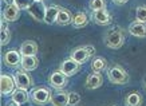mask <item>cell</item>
<instances>
[{
    "mask_svg": "<svg viewBox=\"0 0 146 106\" xmlns=\"http://www.w3.org/2000/svg\"><path fill=\"white\" fill-rule=\"evenodd\" d=\"M103 42L109 49H121L125 43V31L121 27H113L106 31V34L103 36Z\"/></svg>",
    "mask_w": 146,
    "mask_h": 106,
    "instance_id": "obj_1",
    "label": "cell"
},
{
    "mask_svg": "<svg viewBox=\"0 0 146 106\" xmlns=\"http://www.w3.org/2000/svg\"><path fill=\"white\" fill-rule=\"evenodd\" d=\"M107 78L114 85H125L129 82L127 71L118 65H113V66L107 67Z\"/></svg>",
    "mask_w": 146,
    "mask_h": 106,
    "instance_id": "obj_2",
    "label": "cell"
},
{
    "mask_svg": "<svg viewBox=\"0 0 146 106\" xmlns=\"http://www.w3.org/2000/svg\"><path fill=\"white\" fill-rule=\"evenodd\" d=\"M95 55V47L94 46H83V47H76L71 51L70 54V58H72L74 61L79 63H84L87 59H90L91 57Z\"/></svg>",
    "mask_w": 146,
    "mask_h": 106,
    "instance_id": "obj_3",
    "label": "cell"
},
{
    "mask_svg": "<svg viewBox=\"0 0 146 106\" xmlns=\"http://www.w3.org/2000/svg\"><path fill=\"white\" fill-rule=\"evenodd\" d=\"M51 97H52V94L50 91V89L43 87V86L32 89L31 91V99L36 105H46V103H48V102H51Z\"/></svg>",
    "mask_w": 146,
    "mask_h": 106,
    "instance_id": "obj_4",
    "label": "cell"
},
{
    "mask_svg": "<svg viewBox=\"0 0 146 106\" xmlns=\"http://www.w3.org/2000/svg\"><path fill=\"white\" fill-rule=\"evenodd\" d=\"M27 11H28V13L35 19L36 22H44L47 7L44 5L43 0H34V3L28 7Z\"/></svg>",
    "mask_w": 146,
    "mask_h": 106,
    "instance_id": "obj_5",
    "label": "cell"
},
{
    "mask_svg": "<svg viewBox=\"0 0 146 106\" xmlns=\"http://www.w3.org/2000/svg\"><path fill=\"white\" fill-rule=\"evenodd\" d=\"M13 78H15V82H16V87H20V89H31V86L34 85V81H32L31 75L28 74L27 70H20V71H16L13 74Z\"/></svg>",
    "mask_w": 146,
    "mask_h": 106,
    "instance_id": "obj_6",
    "label": "cell"
},
{
    "mask_svg": "<svg viewBox=\"0 0 146 106\" xmlns=\"http://www.w3.org/2000/svg\"><path fill=\"white\" fill-rule=\"evenodd\" d=\"M15 87H16V82H15L13 75L1 74V78H0V91H1V94L3 95L12 94Z\"/></svg>",
    "mask_w": 146,
    "mask_h": 106,
    "instance_id": "obj_7",
    "label": "cell"
},
{
    "mask_svg": "<svg viewBox=\"0 0 146 106\" xmlns=\"http://www.w3.org/2000/svg\"><path fill=\"white\" fill-rule=\"evenodd\" d=\"M22 53L18 51V50H9L7 53L4 54V58H3V61H4V65L7 67H18L20 66V63H22Z\"/></svg>",
    "mask_w": 146,
    "mask_h": 106,
    "instance_id": "obj_8",
    "label": "cell"
},
{
    "mask_svg": "<svg viewBox=\"0 0 146 106\" xmlns=\"http://www.w3.org/2000/svg\"><path fill=\"white\" fill-rule=\"evenodd\" d=\"M30 98L31 95L28 94V90L16 87L11 94V103L12 105H24L30 101Z\"/></svg>",
    "mask_w": 146,
    "mask_h": 106,
    "instance_id": "obj_9",
    "label": "cell"
},
{
    "mask_svg": "<svg viewBox=\"0 0 146 106\" xmlns=\"http://www.w3.org/2000/svg\"><path fill=\"white\" fill-rule=\"evenodd\" d=\"M80 66H82V63L74 61L72 58H68V59H66V61H63L62 62L60 67H59V70L63 71L67 77H71V75L76 74V73L80 70Z\"/></svg>",
    "mask_w": 146,
    "mask_h": 106,
    "instance_id": "obj_10",
    "label": "cell"
},
{
    "mask_svg": "<svg viewBox=\"0 0 146 106\" xmlns=\"http://www.w3.org/2000/svg\"><path fill=\"white\" fill-rule=\"evenodd\" d=\"M67 77L63 71L58 70V71H54L52 74L50 75V85L52 86L54 89H56V90H60V89H63L64 86L67 85Z\"/></svg>",
    "mask_w": 146,
    "mask_h": 106,
    "instance_id": "obj_11",
    "label": "cell"
},
{
    "mask_svg": "<svg viewBox=\"0 0 146 106\" xmlns=\"http://www.w3.org/2000/svg\"><path fill=\"white\" fill-rule=\"evenodd\" d=\"M93 20L98 26H109L113 22V16L107 12L106 8L97 9V11H93Z\"/></svg>",
    "mask_w": 146,
    "mask_h": 106,
    "instance_id": "obj_12",
    "label": "cell"
},
{
    "mask_svg": "<svg viewBox=\"0 0 146 106\" xmlns=\"http://www.w3.org/2000/svg\"><path fill=\"white\" fill-rule=\"evenodd\" d=\"M20 15V8L16 4H7L3 9V20L5 22H15Z\"/></svg>",
    "mask_w": 146,
    "mask_h": 106,
    "instance_id": "obj_13",
    "label": "cell"
},
{
    "mask_svg": "<svg viewBox=\"0 0 146 106\" xmlns=\"http://www.w3.org/2000/svg\"><path fill=\"white\" fill-rule=\"evenodd\" d=\"M129 32L137 38H146V23L135 20L129 26Z\"/></svg>",
    "mask_w": 146,
    "mask_h": 106,
    "instance_id": "obj_14",
    "label": "cell"
},
{
    "mask_svg": "<svg viewBox=\"0 0 146 106\" xmlns=\"http://www.w3.org/2000/svg\"><path fill=\"white\" fill-rule=\"evenodd\" d=\"M38 65H39V61H38L36 55H23L22 57V63H20V66H22L23 70L32 71L38 67Z\"/></svg>",
    "mask_w": 146,
    "mask_h": 106,
    "instance_id": "obj_15",
    "label": "cell"
},
{
    "mask_svg": "<svg viewBox=\"0 0 146 106\" xmlns=\"http://www.w3.org/2000/svg\"><path fill=\"white\" fill-rule=\"evenodd\" d=\"M102 83H103V77L101 75V73H93L86 79V87L91 89V90L101 87Z\"/></svg>",
    "mask_w": 146,
    "mask_h": 106,
    "instance_id": "obj_16",
    "label": "cell"
},
{
    "mask_svg": "<svg viewBox=\"0 0 146 106\" xmlns=\"http://www.w3.org/2000/svg\"><path fill=\"white\" fill-rule=\"evenodd\" d=\"M38 50V43H35L34 40H26L22 43L19 51L22 53V55H36Z\"/></svg>",
    "mask_w": 146,
    "mask_h": 106,
    "instance_id": "obj_17",
    "label": "cell"
},
{
    "mask_svg": "<svg viewBox=\"0 0 146 106\" xmlns=\"http://www.w3.org/2000/svg\"><path fill=\"white\" fill-rule=\"evenodd\" d=\"M72 18H74V16H72L71 11L60 7L59 13H58V18H56V23L59 26H67V24L72 23Z\"/></svg>",
    "mask_w": 146,
    "mask_h": 106,
    "instance_id": "obj_18",
    "label": "cell"
},
{
    "mask_svg": "<svg viewBox=\"0 0 146 106\" xmlns=\"http://www.w3.org/2000/svg\"><path fill=\"white\" fill-rule=\"evenodd\" d=\"M51 103L52 105H59V106H64L68 105V93L67 91H58V93L52 94L51 97Z\"/></svg>",
    "mask_w": 146,
    "mask_h": 106,
    "instance_id": "obj_19",
    "label": "cell"
},
{
    "mask_svg": "<svg viewBox=\"0 0 146 106\" xmlns=\"http://www.w3.org/2000/svg\"><path fill=\"white\" fill-rule=\"evenodd\" d=\"M89 24V16L86 12H78L72 18V26L75 28H83Z\"/></svg>",
    "mask_w": 146,
    "mask_h": 106,
    "instance_id": "obj_20",
    "label": "cell"
},
{
    "mask_svg": "<svg viewBox=\"0 0 146 106\" xmlns=\"http://www.w3.org/2000/svg\"><path fill=\"white\" fill-rule=\"evenodd\" d=\"M91 70L93 73H102V71L107 70V61L102 57L94 58L91 62Z\"/></svg>",
    "mask_w": 146,
    "mask_h": 106,
    "instance_id": "obj_21",
    "label": "cell"
},
{
    "mask_svg": "<svg viewBox=\"0 0 146 106\" xmlns=\"http://www.w3.org/2000/svg\"><path fill=\"white\" fill-rule=\"evenodd\" d=\"M59 9H60V7H58V5H51V7H48L47 11H46L44 22L48 23V24L56 23V18H58V13H59Z\"/></svg>",
    "mask_w": 146,
    "mask_h": 106,
    "instance_id": "obj_22",
    "label": "cell"
},
{
    "mask_svg": "<svg viewBox=\"0 0 146 106\" xmlns=\"http://www.w3.org/2000/svg\"><path fill=\"white\" fill-rule=\"evenodd\" d=\"M125 105L127 106H139L142 105V95L139 93H130L125 98Z\"/></svg>",
    "mask_w": 146,
    "mask_h": 106,
    "instance_id": "obj_23",
    "label": "cell"
},
{
    "mask_svg": "<svg viewBox=\"0 0 146 106\" xmlns=\"http://www.w3.org/2000/svg\"><path fill=\"white\" fill-rule=\"evenodd\" d=\"M11 40V32H9V28L4 24H1V30H0V44L1 46H5V44L9 43Z\"/></svg>",
    "mask_w": 146,
    "mask_h": 106,
    "instance_id": "obj_24",
    "label": "cell"
},
{
    "mask_svg": "<svg viewBox=\"0 0 146 106\" xmlns=\"http://www.w3.org/2000/svg\"><path fill=\"white\" fill-rule=\"evenodd\" d=\"M135 20L146 23V5H139L135 9Z\"/></svg>",
    "mask_w": 146,
    "mask_h": 106,
    "instance_id": "obj_25",
    "label": "cell"
},
{
    "mask_svg": "<svg viewBox=\"0 0 146 106\" xmlns=\"http://www.w3.org/2000/svg\"><path fill=\"white\" fill-rule=\"evenodd\" d=\"M106 8V0H91L90 1V9L97 11V9Z\"/></svg>",
    "mask_w": 146,
    "mask_h": 106,
    "instance_id": "obj_26",
    "label": "cell"
},
{
    "mask_svg": "<svg viewBox=\"0 0 146 106\" xmlns=\"http://www.w3.org/2000/svg\"><path fill=\"white\" fill-rule=\"evenodd\" d=\"M80 102V95L78 93H75V91H71V93H68V105L74 106V105H78Z\"/></svg>",
    "mask_w": 146,
    "mask_h": 106,
    "instance_id": "obj_27",
    "label": "cell"
},
{
    "mask_svg": "<svg viewBox=\"0 0 146 106\" xmlns=\"http://www.w3.org/2000/svg\"><path fill=\"white\" fill-rule=\"evenodd\" d=\"M34 3V0H15V4L20 9H28V7Z\"/></svg>",
    "mask_w": 146,
    "mask_h": 106,
    "instance_id": "obj_28",
    "label": "cell"
},
{
    "mask_svg": "<svg viewBox=\"0 0 146 106\" xmlns=\"http://www.w3.org/2000/svg\"><path fill=\"white\" fill-rule=\"evenodd\" d=\"M129 0H113V3H115V4H118V5H122L125 4V3H127Z\"/></svg>",
    "mask_w": 146,
    "mask_h": 106,
    "instance_id": "obj_29",
    "label": "cell"
},
{
    "mask_svg": "<svg viewBox=\"0 0 146 106\" xmlns=\"http://www.w3.org/2000/svg\"><path fill=\"white\" fill-rule=\"evenodd\" d=\"M5 4H15V0H3Z\"/></svg>",
    "mask_w": 146,
    "mask_h": 106,
    "instance_id": "obj_30",
    "label": "cell"
}]
</instances>
